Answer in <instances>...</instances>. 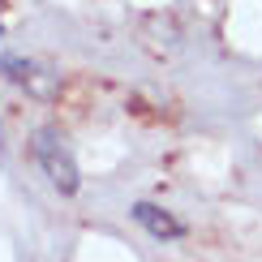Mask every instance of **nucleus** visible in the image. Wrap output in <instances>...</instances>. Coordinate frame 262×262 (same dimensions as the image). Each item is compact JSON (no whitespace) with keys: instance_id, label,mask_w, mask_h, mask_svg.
<instances>
[{"instance_id":"nucleus-2","label":"nucleus","mask_w":262,"mask_h":262,"mask_svg":"<svg viewBox=\"0 0 262 262\" xmlns=\"http://www.w3.org/2000/svg\"><path fill=\"white\" fill-rule=\"evenodd\" d=\"M0 73H5L9 82L26 86L30 95H52V91H56V73H48V69H43V64H35V60L5 56V60H0Z\"/></svg>"},{"instance_id":"nucleus-3","label":"nucleus","mask_w":262,"mask_h":262,"mask_svg":"<svg viewBox=\"0 0 262 262\" xmlns=\"http://www.w3.org/2000/svg\"><path fill=\"white\" fill-rule=\"evenodd\" d=\"M134 220L146 228L155 241H177V236H185V224L172 220V215L159 211V206H150V202H138V206H134Z\"/></svg>"},{"instance_id":"nucleus-1","label":"nucleus","mask_w":262,"mask_h":262,"mask_svg":"<svg viewBox=\"0 0 262 262\" xmlns=\"http://www.w3.org/2000/svg\"><path fill=\"white\" fill-rule=\"evenodd\" d=\"M30 150H35V163L43 168V177L52 181V189H60V193H78L82 172H78V159H73L69 142L60 138V129H56V125L35 129V142H30Z\"/></svg>"}]
</instances>
